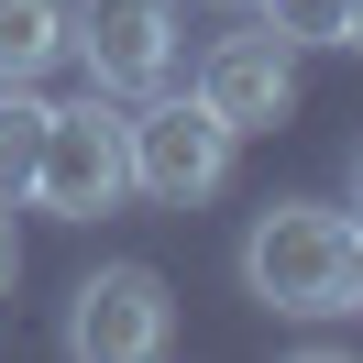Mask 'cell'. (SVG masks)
<instances>
[{
    "instance_id": "7a4b0ae2",
    "label": "cell",
    "mask_w": 363,
    "mask_h": 363,
    "mask_svg": "<svg viewBox=\"0 0 363 363\" xmlns=\"http://www.w3.org/2000/svg\"><path fill=\"white\" fill-rule=\"evenodd\" d=\"M231 121L209 111L199 89H143V111L121 121V165H133V187L155 209H199V199H220V177H231Z\"/></svg>"
},
{
    "instance_id": "9c48e42d",
    "label": "cell",
    "mask_w": 363,
    "mask_h": 363,
    "mask_svg": "<svg viewBox=\"0 0 363 363\" xmlns=\"http://www.w3.org/2000/svg\"><path fill=\"white\" fill-rule=\"evenodd\" d=\"M253 11L286 45H363V0H253Z\"/></svg>"
},
{
    "instance_id": "30bf717a",
    "label": "cell",
    "mask_w": 363,
    "mask_h": 363,
    "mask_svg": "<svg viewBox=\"0 0 363 363\" xmlns=\"http://www.w3.org/2000/svg\"><path fill=\"white\" fill-rule=\"evenodd\" d=\"M11 264H23V253H11V220H0V286H11Z\"/></svg>"
},
{
    "instance_id": "8992f818",
    "label": "cell",
    "mask_w": 363,
    "mask_h": 363,
    "mask_svg": "<svg viewBox=\"0 0 363 363\" xmlns=\"http://www.w3.org/2000/svg\"><path fill=\"white\" fill-rule=\"evenodd\" d=\"M199 99L231 121V133H275L297 111V45L286 33H220L199 55Z\"/></svg>"
},
{
    "instance_id": "5b68a950",
    "label": "cell",
    "mask_w": 363,
    "mask_h": 363,
    "mask_svg": "<svg viewBox=\"0 0 363 363\" xmlns=\"http://www.w3.org/2000/svg\"><path fill=\"white\" fill-rule=\"evenodd\" d=\"M165 341H177V297L155 264H99L67 308V352H89V363H155Z\"/></svg>"
},
{
    "instance_id": "3957f363",
    "label": "cell",
    "mask_w": 363,
    "mask_h": 363,
    "mask_svg": "<svg viewBox=\"0 0 363 363\" xmlns=\"http://www.w3.org/2000/svg\"><path fill=\"white\" fill-rule=\"evenodd\" d=\"M67 55L99 99H143L177 77V0H67Z\"/></svg>"
},
{
    "instance_id": "6da1fadb",
    "label": "cell",
    "mask_w": 363,
    "mask_h": 363,
    "mask_svg": "<svg viewBox=\"0 0 363 363\" xmlns=\"http://www.w3.org/2000/svg\"><path fill=\"white\" fill-rule=\"evenodd\" d=\"M242 286L275 319H352L363 308V231H352V209L275 199L242 231Z\"/></svg>"
},
{
    "instance_id": "ba28073f",
    "label": "cell",
    "mask_w": 363,
    "mask_h": 363,
    "mask_svg": "<svg viewBox=\"0 0 363 363\" xmlns=\"http://www.w3.org/2000/svg\"><path fill=\"white\" fill-rule=\"evenodd\" d=\"M45 111H55V99H33V89H0V209H23V199H33V155H45Z\"/></svg>"
},
{
    "instance_id": "277c9868",
    "label": "cell",
    "mask_w": 363,
    "mask_h": 363,
    "mask_svg": "<svg viewBox=\"0 0 363 363\" xmlns=\"http://www.w3.org/2000/svg\"><path fill=\"white\" fill-rule=\"evenodd\" d=\"M121 187H133V165H121V111L111 99H67V111H45V155H33V199L55 209V220H99V209H121Z\"/></svg>"
},
{
    "instance_id": "8fae6325",
    "label": "cell",
    "mask_w": 363,
    "mask_h": 363,
    "mask_svg": "<svg viewBox=\"0 0 363 363\" xmlns=\"http://www.w3.org/2000/svg\"><path fill=\"white\" fill-rule=\"evenodd\" d=\"M220 11H253V0H220Z\"/></svg>"
},
{
    "instance_id": "52a82bcc",
    "label": "cell",
    "mask_w": 363,
    "mask_h": 363,
    "mask_svg": "<svg viewBox=\"0 0 363 363\" xmlns=\"http://www.w3.org/2000/svg\"><path fill=\"white\" fill-rule=\"evenodd\" d=\"M55 55H67V0H0V89H33Z\"/></svg>"
}]
</instances>
